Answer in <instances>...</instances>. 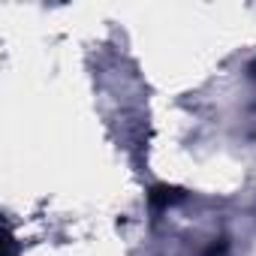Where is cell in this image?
I'll list each match as a JSON object with an SVG mask.
<instances>
[{"mask_svg":"<svg viewBox=\"0 0 256 256\" xmlns=\"http://www.w3.org/2000/svg\"><path fill=\"white\" fill-rule=\"evenodd\" d=\"M178 196H181V193H178L175 187H154L148 199H151V205H166V202H175Z\"/></svg>","mask_w":256,"mask_h":256,"instance_id":"6da1fadb","label":"cell"}]
</instances>
